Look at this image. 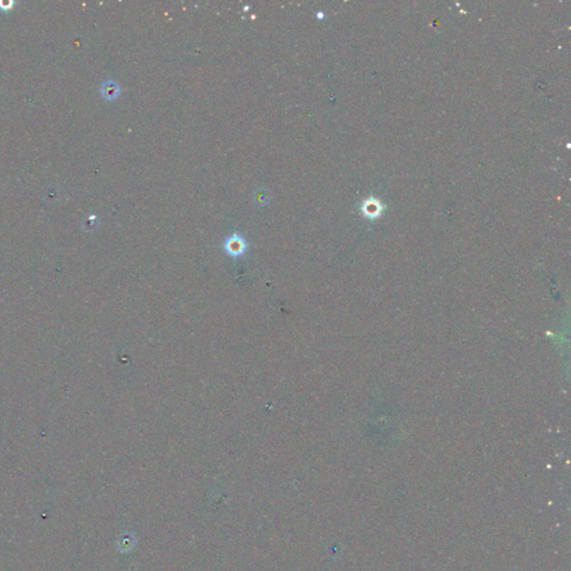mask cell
Here are the masks:
<instances>
[{"instance_id":"6da1fadb","label":"cell","mask_w":571,"mask_h":571,"mask_svg":"<svg viewBox=\"0 0 571 571\" xmlns=\"http://www.w3.org/2000/svg\"><path fill=\"white\" fill-rule=\"evenodd\" d=\"M136 543H137L136 536L132 532L125 531L119 536L117 540V548L121 552L126 553L132 551V550L136 547Z\"/></svg>"},{"instance_id":"7a4b0ae2","label":"cell","mask_w":571,"mask_h":571,"mask_svg":"<svg viewBox=\"0 0 571 571\" xmlns=\"http://www.w3.org/2000/svg\"><path fill=\"white\" fill-rule=\"evenodd\" d=\"M101 95L106 101H114L121 94V88L117 85V83L113 81H106L104 82L101 88H100Z\"/></svg>"},{"instance_id":"3957f363","label":"cell","mask_w":571,"mask_h":571,"mask_svg":"<svg viewBox=\"0 0 571 571\" xmlns=\"http://www.w3.org/2000/svg\"><path fill=\"white\" fill-rule=\"evenodd\" d=\"M14 5H15L14 2H0V10H3V12H9V10L13 9Z\"/></svg>"}]
</instances>
